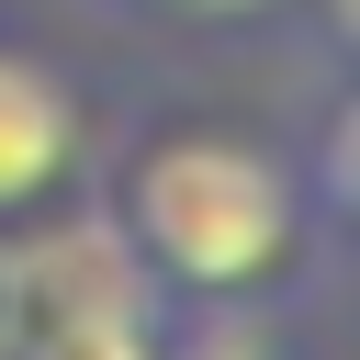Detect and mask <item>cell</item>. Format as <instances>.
Listing matches in <instances>:
<instances>
[{"label":"cell","mask_w":360,"mask_h":360,"mask_svg":"<svg viewBox=\"0 0 360 360\" xmlns=\"http://www.w3.org/2000/svg\"><path fill=\"white\" fill-rule=\"evenodd\" d=\"M124 248L146 259V281L236 304L259 281L292 270L304 248V191L292 158L248 146V135H169L124 169Z\"/></svg>","instance_id":"obj_1"},{"label":"cell","mask_w":360,"mask_h":360,"mask_svg":"<svg viewBox=\"0 0 360 360\" xmlns=\"http://www.w3.org/2000/svg\"><path fill=\"white\" fill-rule=\"evenodd\" d=\"M79 169V90L45 68V56H11L0 45V225L56 202Z\"/></svg>","instance_id":"obj_2"},{"label":"cell","mask_w":360,"mask_h":360,"mask_svg":"<svg viewBox=\"0 0 360 360\" xmlns=\"http://www.w3.org/2000/svg\"><path fill=\"white\" fill-rule=\"evenodd\" d=\"M34 360H158V326L146 315H56V326H34Z\"/></svg>","instance_id":"obj_3"},{"label":"cell","mask_w":360,"mask_h":360,"mask_svg":"<svg viewBox=\"0 0 360 360\" xmlns=\"http://www.w3.org/2000/svg\"><path fill=\"white\" fill-rule=\"evenodd\" d=\"M158 360H270V338L248 326V315H202L180 349H158Z\"/></svg>","instance_id":"obj_4"},{"label":"cell","mask_w":360,"mask_h":360,"mask_svg":"<svg viewBox=\"0 0 360 360\" xmlns=\"http://www.w3.org/2000/svg\"><path fill=\"white\" fill-rule=\"evenodd\" d=\"M202 11H259V0H202Z\"/></svg>","instance_id":"obj_5"}]
</instances>
